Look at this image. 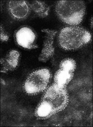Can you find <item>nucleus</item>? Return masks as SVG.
<instances>
[{
    "instance_id": "obj_1",
    "label": "nucleus",
    "mask_w": 93,
    "mask_h": 127,
    "mask_svg": "<svg viewBox=\"0 0 93 127\" xmlns=\"http://www.w3.org/2000/svg\"><path fill=\"white\" fill-rule=\"evenodd\" d=\"M69 102V95L66 87L53 83L46 90L35 108V116L41 120L48 119L63 111Z\"/></svg>"
},
{
    "instance_id": "obj_2",
    "label": "nucleus",
    "mask_w": 93,
    "mask_h": 127,
    "mask_svg": "<svg viewBox=\"0 0 93 127\" xmlns=\"http://www.w3.org/2000/svg\"><path fill=\"white\" fill-rule=\"evenodd\" d=\"M92 35L89 31L77 26L66 27L62 29L58 35L59 45L65 50L78 49L91 40Z\"/></svg>"
},
{
    "instance_id": "obj_3",
    "label": "nucleus",
    "mask_w": 93,
    "mask_h": 127,
    "mask_svg": "<svg viewBox=\"0 0 93 127\" xmlns=\"http://www.w3.org/2000/svg\"><path fill=\"white\" fill-rule=\"evenodd\" d=\"M55 9L61 20L68 24L76 25L83 20L86 11V5L83 1H59L56 4Z\"/></svg>"
},
{
    "instance_id": "obj_4",
    "label": "nucleus",
    "mask_w": 93,
    "mask_h": 127,
    "mask_svg": "<svg viewBox=\"0 0 93 127\" xmlns=\"http://www.w3.org/2000/svg\"><path fill=\"white\" fill-rule=\"evenodd\" d=\"M51 73L47 68H43L31 73L24 84L27 94L35 95L43 92L47 88L51 78Z\"/></svg>"
},
{
    "instance_id": "obj_5",
    "label": "nucleus",
    "mask_w": 93,
    "mask_h": 127,
    "mask_svg": "<svg viewBox=\"0 0 93 127\" xmlns=\"http://www.w3.org/2000/svg\"><path fill=\"white\" fill-rule=\"evenodd\" d=\"M41 31L45 33V38L43 48L39 55L38 60L39 61L45 63L53 56L54 48L53 46L54 38L57 32L48 29H43Z\"/></svg>"
},
{
    "instance_id": "obj_6",
    "label": "nucleus",
    "mask_w": 93,
    "mask_h": 127,
    "mask_svg": "<svg viewBox=\"0 0 93 127\" xmlns=\"http://www.w3.org/2000/svg\"><path fill=\"white\" fill-rule=\"evenodd\" d=\"M15 37L18 44L25 48L31 49L38 47L34 44L35 34L29 28L24 27L20 29L16 33Z\"/></svg>"
},
{
    "instance_id": "obj_7",
    "label": "nucleus",
    "mask_w": 93,
    "mask_h": 127,
    "mask_svg": "<svg viewBox=\"0 0 93 127\" xmlns=\"http://www.w3.org/2000/svg\"><path fill=\"white\" fill-rule=\"evenodd\" d=\"M9 12L15 18L21 19L27 16L30 7L25 1H10L8 3Z\"/></svg>"
},
{
    "instance_id": "obj_8",
    "label": "nucleus",
    "mask_w": 93,
    "mask_h": 127,
    "mask_svg": "<svg viewBox=\"0 0 93 127\" xmlns=\"http://www.w3.org/2000/svg\"><path fill=\"white\" fill-rule=\"evenodd\" d=\"M20 53L18 51L12 50L3 58L1 59V71L7 73L12 71L18 66L19 62Z\"/></svg>"
},
{
    "instance_id": "obj_9",
    "label": "nucleus",
    "mask_w": 93,
    "mask_h": 127,
    "mask_svg": "<svg viewBox=\"0 0 93 127\" xmlns=\"http://www.w3.org/2000/svg\"><path fill=\"white\" fill-rule=\"evenodd\" d=\"M73 72L59 68L54 74V83L60 87H66L73 79Z\"/></svg>"
},
{
    "instance_id": "obj_10",
    "label": "nucleus",
    "mask_w": 93,
    "mask_h": 127,
    "mask_svg": "<svg viewBox=\"0 0 93 127\" xmlns=\"http://www.w3.org/2000/svg\"><path fill=\"white\" fill-rule=\"evenodd\" d=\"M31 8L39 17L45 18L48 14L50 8L44 2L40 1H32L28 3Z\"/></svg>"
},
{
    "instance_id": "obj_11",
    "label": "nucleus",
    "mask_w": 93,
    "mask_h": 127,
    "mask_svg": "<svg viewBox=\"0 0 93 127\" xmlns=\"http://www.w3.org/2000/svg\"><path fill=\"white\" fill-rule=\"evenodd\" d=\"M59 67L60 69L74 72L77 67V64L76 62L73 59L66 58L61 61Z\"/></svg>"
},
{
    "instance_id": "obj_12",
    "label": "nucleus",
    "mask_w": 93,
    "mask_h": 127,
    "mask_svg": "<svg viewBox=\"0 0 93 127\" xmlns=\"http://www.w3.org/2000/svg\"><path fill=\"white\" fill-rule=\"evenodd\" d=\"M1 40L2 41H7L9 39L8 36L5 33L2 27H1V34H0Z\"/></svg>"
}]
</instances>
